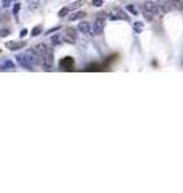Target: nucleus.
<instances>
[{
    "label": "nucleus",
    "mask_w": 183,
    "mask_h": 193,
    "mask_svg": "<svg viewBox=\"0 0 183 193\" xmlns=\"http://www.w3.org/2000/svg\"><path fill=\"white\" fill-rule=\"evenodd\" d=\"M103 31H104V19L103 18H96V19H95V23L92 24L90 36H100Z\"/></svg>",
    "instance_id": "f257e3e1"
},
{
    "label": "nucleus",
    "mask_w": 183,
    "mask_h": 193,
    "mask_svg": "<svg viewBox=\"0 0 183 193\" xmlns=\"http://www.w3.org/2000/svg\"><path fill=\"white\" fill-rule=\"evenodd\" d=\"M16 63H18L21 68H24V69H29V71L34 69V64L30 63V60L28 58V55H26V53L18 55V56H16Z\"/></svg>",
    "instance_id": "f03ea898"
},
{
    "label": "nucleus",
    "mask_w": 183,
    "mask_h": 193,
    "mask_svg": "<svg viewBox=\"0 0 183 193\" xmlns=\"http://www.w3.org/2000/svg\"><path fill=\"white\" fill-rule=\"evenodd\" d=\"M82 0H77V2H74V3H71V5H67V6H64L63 10L60 11V18H63V16H66V15H69V13H72V11H76V10H79V6L82 5Z\"/></svg>",
    "instance_id": "7ed1b4c3"
},
{
    "label": "nucleus",
    "mask_w": 183,
    "mask_h": 193,
    "mask_svg": "<svg viewBox=\"0 0 183 193\" xmlns=\"http://www.w3.org/2000/svg\"><path fill=\"white\" fill-rule=\"evenodd\" d=\"M109 19H113V21H119V19H127V15L124 13V10L121 8H114L109 11Z\"/></svg>",
    "instance_id": "20e7f679"
},
{
    "label": "nucleus",
    "mask_w": 183,
    "mask_h": 193,
    "mask_svg": "<svg viewBox=\"0 0 183 193\" xmlns=\"http://www.w3.org/2000/svg\"><path fill=\"white\" fill-rule=\"evenodd\" d=\"M143 11L151 13V15L154 16L156 13H159V3H156V2H145L143 3Z\"/></svg>",
    "instance_id": "39448f33"
},
{
    "label": "nucleus",
    "mask_w": 183,
    "mask_h": 193,
    "mask_svg": "<svg viewBox=\"0 0 183 193\" xmlns=\"http://www.w3.org/2000/svg\"><path fill=\"white\" fill-rule=\"evenodd\" d=\"M52 63H53V53H52V48H48L47 53L42 56V64L45 68H52Z\"/></svg>",
    "instance_id": "423d86ee"
},
{
    "label": "nucleus",
    "mask_w": 183,
    "mask_h": 193,
    "mask_svg": "<svg viewBox=\"0 0 183 193\" xmlns=\"http://www.w3.org/2000/svg\"><path fill=\"white\" fill-rule=\"evenodd\" d=\"M63 40L64 42H67V44H72V42H76L77 40V32L74 29H69V31H66L64 32V37H63Z\"/></svg>",
    "instance_id": "0eeeda50"
},
{
    "label": "nucleus",
    "mask_w": 183,
    "mask_h": 193,
    "mask_svg": "<svg viewBox=\"0 0 183 193\" xmlns=\"http://www.w3.org/2000/svg\"><path fill=\"white\" fill-rule=\"evenodd\" d=\"M77 31L82 32V34H90L92 32V24L89 21H82V23H79V26H77Z\"/></svg>",
    "instance_id": "6e6552de"
},
{
    "label": "nucleus",
    "mask_w": 183,
    "mask_h": 193,
    "mask_svg": "<svg viewBox=\"0 0 183 193\" xmlns=\"http://www.w3.org/2000/svg\"><path fill=\"white\" fill-rule=\"evenodd\" d=\"M34 50H35V51H37V53H39V55H40V56H43V55H45V53H47V50H48V48H47L45 45H43V44H37V45H35V47H34Z\"/></svg>",
    "instance_id": "1a4fd4ad"
},
{
    "label": "nucleus",
    "mask_w": 183,
    "mask_h": 193,
    "mask_svg": "<svg viewBox=\"0 0 183 193\" xmlns=\"http://www.w3.org/2000/svg\"><path fill=\"white\" fill-rule=\"evenodd\" d=\"M84 16H85V13H84V11H77V10H76L74 13H71V15H69V19H71V21H76V19H80V18H84Z\"/></svg>",
    "instance_id": "9d476101"
},
{
    "label": "nucleus",
    "mask_w": 183,
    "mask_h": 193,
    "mask_svg": "<svg viewBox=\"0 0 183 193\" xmlns=\"http://www.w3.org/2000/svg\"><path fill=\"white\" fill-rule=\"evenodd\" d=\"M21 47H23L21 42H8L6 44V48H8V50H19Z\"/></svg>",
    "instance_id": "9b49d317"
},
{
    "label": "nucleus",
    "mask_w": 183,
    "mask_h": 193,
    "mask_svg": "<svg viewBox=\"0 0 183 193\" xmlns=\"http://www.w3.org/2000/svg\"><path fill=\"white\" fill-rule=\"evenodd\" d=\"M170 10V5L165 2H159V13H167Z\"/></svg>",
    "instance_id": "f8f14e48"
},
{
    "label": "nucleus",
    "mask_w": 183,
    "mask_h": 193,
    "mask_svg": "<svg viewBox=\"0 0 183 193\" xmlns=\"http://www.w3.org/2000/svg\"><path fill=\"white\" fill-rule=\"evenodd\" d=\"M13 68H15V64L11 63V61H3L2 64H0V69H13Z\"/></svg>",
    "instance_id": "ddd939ff"
},
{
    "label": "nucleus",
    "mask_w": 183,
    "mask_h": 193,
    "mask_svg": "<svg viewBox=\"0 0 183 193\" xmlns=\"http://www.w3.org/2000/svg\"><path fill=\"white\" fill-rule=\"evenodd\" d=\"M50 42H52V45H60V44L63 42V37H60V36H53L52 39H50Z\"/></svg>",
    "instance_id": "4468645a"
},
{
    "label": "nucleus",
    "mask_w": 183,
    "mask_h": 193,
    "mask_svg": "<svg viewBox=\"0 0 183 193\" xmlns=\"http://www.w3.org/2000/svg\"><path fill=\"white\" fill-rule=\"evenodd\" d=\"M125 10H127L128 13H132V15H135V16L138 15V8H135V5H127L125 6Z\"/></svg>",
    "instance_id": "2eb2a0df"
},
{
    "label": "nucleus",
    "mask_w": 183,
    "mask_h": 193,
    "mask_svg": "<svg viewBox=\"0 0 183 193\" xmlns=\"http://www.w3.org/2000/svg\"><path fill=\"white\" fill-rule=\"evenodd\" d=\"M40 31H42V26H35V27L32 29V32H30V34L35 37V36H39V34H40Z\"/></svg>",
    "instance_id": "dca6fc26"
},
{
    "label": "nucleus",
    "mask_w": 183,
    "mask_h": 193,
    "mask_svg": "<svg viewBox=\"0 0 183 193\" xmlns=\"http://www.w3.org/2000/svg\"><path fill=\"white\" fill-rule=\"evenodd\" d=\"M92 5H93V6H96V8H98V6H101V5H103V0H92Z\"/></svg>",
    "instance_id": "f3484780"
},
{
    "label": "nucleus",
    "mask_w": 183,
    "mask_h": 193,
    "mask_svg": "<svg viewBox=\"0 0 183 193\" xmlns=\"http://www.w3.org/2000/svg\"><path fill=\"white\" fill-rule=\"evenodd\" d=\"M133 27H135V31H137V32H140V31L143 29V24H141V23H135Z\"/></svg>",
    "instance_id": "a211bd4d"
},
{
    "label": "nucleus",
    "mask_w": 183,
    "mask_h": 193,
    "mask_svg": "<svg viewBox=\"0 0 183 193\" xmlns=\"http://www.w3.org/2000/svg\"><path fill=\"white\" fill-rule=\"evenodd\" d=\"M143 15H145V18H146V19H150V21L152 19V15H151V13H146V11H143Z\"/></svg>",
    "instance_id": "6ab92c4d"
},
{
    "label": "nucleus",
    "mask_w": 183,
    "mask_h": 193,
    "mask_svg": "<svg viewBox=\"0 0 183 193\" xmlns=\"http://www.w3.org/2000/svg\"><path fill=\"white\" fill-rule=\"evenodd\" d=\"M26 34H28V31H26V29H23V31H21V32H19V36H21V37H24V36H26Z\"/></svg>",
    "instance_id": "aec40b11"
},
{
    "label": "nucleus",
    "mask_w": 183,
    "mask_h": 193,
    "mask_svg": "<svg viewBox=\"0 0 183 193\" xmlns=\"http://www.w3.org/2000/svg\"><path fill=\"white\" fill-rule=\"evenodd\" d=\"M182 3H183V0H182Z\"/></svg>",
    "instance_id": "412c9836"
}]
</instances>
